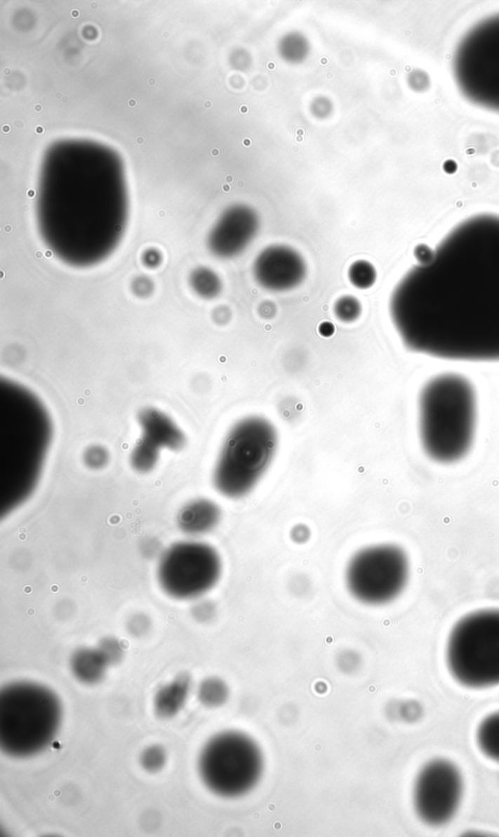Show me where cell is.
<instances>
[{"label": "cell", "mask_w": 499, "mask_h": 837, "mask_svg": "<svg viewBox=\"0 0 499 837\" xmlns=\"http://www.w3.org/2000/svg\"><path fill=\"white\" fill-rule=\"evenodd\" d=\"M242 144L244 145L245 147L249 148L251 147V145H252V140L247 137L243 138Z\"/></svg>", "instance_id": "31"}, {"label": "cell", "mask_w": 499, "mask_h": 837, "mask_svg": "<svg viewBox=\"0 0 499 837\" xmlns=\"http://www.w3.org/2000/svg\"><path fill=\"white\" fill-rule=\"evenodd\" d=\"M228 696L227 684L219 677H208L198 686V701L208 708H220L227 703Z\"/></svg>", "instance_id": "19"}, {"label": "cell", "mask_w": 499, "mask_h": 837, "mask_svg": "<svg viewBox=\"0 0 499 837\" xmlns=\"http://www.w3.org/2000/svg\"><path fill=\"white\" fill-rule=\"evenodd\" d=\"M477 743L486 756L499 762V711L488 715L480 724Z\"/></svg>", "instance_id": "18"}, {"label": "cell", "mask_w": 499, "mask_h": 837, "mask_svg": "<svg viewBox=\"0 0 499 837\" xmlns=\"http://www.w3.org/2000/svg\"><path fill=\"white\" fill-rule=\"evenodd\" d=\"M149 84L150 85H154L155 84H157V80H155L154 79H149Z\"/></svg>", "instance_id": "46"}, {"label": "cell", "mask_w": 499, "mask_h": 837, "mask_svg": "<svg viewBox=\"0 0 499 837\" xmlns=\"http://www.w3.org/2000/svg\"><path fill=\"white\" fill-rule=\"evenodd\" d=\"M222 519V510L214 501L197 498L180 510L178 525L185 535L200 536L212 532Z\"/></svg>", "instance_id": "15"}, {"label": "cell", "mask_w": 499, "mask_h": 837, "mask_svg": "<svg viewBox=\"0 0 499 837\" xmlns=\"http://www.w3.org/2000/svg\"><path fill=\"white\" fill-rule=\"evenodd\" d=\"M327 76H328V77H328V79H333V74H331V72H328V74H327Z\"/></svg>", "instance_id": "50"}, {"label": "cell", "mask_w": 499, "mask_h": 837, "mask_svg": "<svg viewBox=\"0 0 499 837\" xmlns=\"http://www.w3.org/2000/svg\"><path fill=\"white\" fill-rule=\"evenodd\" d=\"M318 332H319L320 335H322V337H330L335 333V327H333L332 323L324 322L318 327Z\"/></svg>", "instance_id": "30"}, {"label": "cell", "mask_w": 499, "mask_h": 837, "mask_svg": "<svg viewBox=\"0 0 499 837\" xmlns=\"http://www.w3.org/2000/svg\"><path fill=\"white\" fill-rule=\"evenodd\" d=\"M204 107L206 108V109H210V108L212 107V102H211V101L205 102Z\"/></svg>", "instance_id": "44"}, {"label": "cell", "mask_w": 499, "mask_h": 837, "mask_svg": "<svg viewBox=\"0 0 499 837\" xmlns=\"http://www.w3.org/2000/svg\"><path fill=\"white\" fill-rule=\"evenodd\" d=\"M97 648L109 666L119 665L124 658V645L119 639L105 637L99 643Z\"/></svg>", "instance_id": "24"}, {"label": "cell", "mask_w": 499, "mask_h": 837, "mask_svg": "<svg viewBox=\"0 0 499 837\" xmlns=\"http://www.w3.org/2000/svg\"><path fill=\"white\" fill-rule=\"evenodd\" d=\"M2 131H4V134H9V132L11 131V127H10L8 124H5L4 126H2Z\"/></svg>", "instance_id": "34"}, {"label": "cell", "mask_w": 499, "mask_h": 837, "mask_svg": "<svg viewBox=\"0 0 499 837\" xmlns=\"http://www.w3.org/2000/svg\"><path fill=\"white\" fill-rule=\"evenodd\" d=\"M92 8H93V9H96V8H97V5H96V4H93V5H92Z\"/></svg>", "instance_id": "53"}, {"label": "cell", "mask_w": 499, "mask_h": 837, "mask_svg": "<svg viewBox=\"0 0 499 837\" xmlns=\"http://www.w3.org/2000/svg\"><path fill=\"white\" fill-rule=\"evenodd\" d=\"M307 273V263L302 255L286 245L265 248L254 263V277L258 284L272 292H285L298 287Z\"/></svg>", "instance_id": "12"}, {"label": "cell", "mask_w": 499, "mask_h": 837, "mask_svg": "<svg viewBox=\"0 0 499 837\" xmlns=\"http://www.w3.org/2000/svg\"><path fill=\"white\" fill-rule=\"evenodd\" d=\"M220 155L219 149H217V148H215V149L212 150V155H214V157H218V155Z\"/></svg>", "instance_id": "40"}, {"label": "cell", "mask_w": 499, "mask_h": 837, "mask_svg": "<svg viewBox=\"0 0 499 837\" xmlns=\"http://www.w3.org/2000/svg\"><path fill=\"white\" fill-rule=\"evenodd\" d=\"M478 413L477 391L465 375L444 372L426 381L418 400V436L426 457L443 465L467 457Z\"/></svg>", "instance_id": "3"}, {"label": "cell", "mask_w": 499, "mask_h": 837, "mask_svg": "<svg viewBox=\"0 0 499 837\" xmlns=\"http://www.w3.org/2000/svg\"><path fill=\"white\" fill-rule=\"evenodd\" d=\"M128 105H129V107H131V108L136 107L137 106L136 99H130L129 102H128Z\"/></svg>", "instance_id": "37"}, {"label": "cell", "mask_w": 499, "mask_h": 837, "mask_svg": "<svg viewBox=\"0 0 499 837\" xmlns=\"http://www.w3.org/2000/svg\"><path fill=\"white\" fill-rule=\"evenodd\" d=\"M62 722V704L48 687L16 681L0 691V748L14 758H29L48 748Z\"/></svg>", "instance_id": "4"}, {"label": "cell", "mask_w": 499, "mask_h": 837, "mask_svg": "<svg viewBox=\"0 0 499 837\" xmlns=\"http://www.w3.org/2000/svg\"><path fill=\"white\" fill-rule=\"evenodd\" d=\"M62 102H64V103H67V97H64V98H62Z\"/></svg>", "instance_id": "51"}, {"label": "cell", "mask_w": 499, "mask_h": 837, "mask_svg": "<svg viewBox=\"0 0 499 837\" xmlns=\"http://www.w3.org/2000/svg\"><path fill=\"white\" fill-rule=\"evenodd\" d=\"M42 110H44V108H42L41 105H39V104L35 105V106H34L35 112H42Z\"/></svg>", "instance_id": "39"}, {"label": "cell", "mask_w": 499, "mask_h": 837, "mask_svg": "<svg viewBox=\"0 0 499 837\" xmlns=\"http://www.w3.org/2000/svg\"><path fill=\"white\" fill-rule=\"evenodd\" d=\"M239 112H242V114H246V112H249V108L246 106V105H243V106L240 107Z\"/></svg>", "instance_id": "36"}, {"label": "cell", "mask_w": 499, "mask_h": 837, "mask_svg": "<svg viewBox=\"0 0 499 837\" xmlns=\"http://www.w3.org/2000/svg\"><path fill=\"white\" fill-rule=\"evenodd\" d=\"M222 573V559L213 546L201 541H180L162 553L157 580L164 593L175 600H198L217 585Z\"/></svg>", "instance_id": "10"}, {"label": "cell", "mask_w": 499, "mask_h": 837, "mask_svg": "<svg viewBox=\"0 0 499 837\" xmlns=\"http://www.w3.org/2000/svg\"><path fill=\"white\" fill-rule=\"evenodd\" d=\"M295 134H297V136H305V129H302V127H300V129H298L297 131H295Z\"/></svg>", "instance_id": "33"}, {"label": "cell", "mask_w": 499, "mask_h": 837, "mask_svg": "<svg viewBox=\"0 0 499 837\" xmlns=\"http://www.w3.org/2000/svg\"><path fill=\"white\" fill-rule=\"evenodd\" d=\"M109 666L98 648L77 649L70 658L72 675L84 685L102 682Z\"/></svg>", "instance_id": "17"}, {"label": "cell", "mask_w": 499, "mask_h": 837, "mask_svg": "<svg viewBox=\"0 0 499 837\" xmlns=\"http://www.w3.org/2000/svg\"><path fill=\"white\" fill-rule=\"evenodd\" d=\"M224 190H225V192H228V190H229V187H228V186H225V187H224Z\"/></svg>", "instance_id": "52"}, {"label": "cell", "mask_w": 499, "mask_h": 837, "mask_svg": "<svg viewBox=\"0 0 499 837\" xmlns=\"http://www.w3.org/2000/svg\"><path fill=\"white\" fill-rule=\"evenodd\" d=\"M197 292L202 297L211 298L219 294L220 292V280L217 275L210 270H201L197 275Z\"/></svg>", "instance_id": "25"}, {"label": "cell", "mask_w": 499, "mask_h": 837, "mask_svg": "<svg viewBox=\"0 0 499 837\" xmlns=\"http://www.w3.org/2000/svg\"><path fill=\"white\" fill-rule=\"evenodd\" d=\"M335 317L343 323H353L359 319L362 306L357 298L345 295L338 298L333 306Z\"/></svg>", "instance_id": "23"}, {"label": "cell", "mask_w": 499, "mask_h": 837, "mask_svg": "<svg viewBox=\"0 0 499 837\" xmlns=\"http://www.w3.org/2000/svg\"><path fill=\"white\" fill-rule=\"evenodd\" d=\"M277 446V430L267 418L251 415L238 421L228 432L215 462V490L228 498L252 492L270 469Z\"/></svg>", "instance_id": "5"}, {"label": "cell", "mask_w": 499, "mask_h": 837, "mask_svg": "<svg viewBox=\"0 0 499 837\" xmlns=\"http://www.w3.org/2000/svg\"><path fill=\"white\" fill-rule=\"evenodd\" d=\"M62 98H64V97H62V94L61 93V92H57V93L55 94V99L62 100Z\"/></svg>", "instance_id": "41"}, {"label": "cell", "mask_w": 499, "mask_h": 837, "mask_svg": "<svg viewBox=\"0 0 499 837\" xmlns=\"http://www.w3.org/2000/svg\"><path fill=\"white\" fill-rule=\"evenodd\" d=\"M348 279L355 287L368 290L373 287L377 280V271L370 262L358 260L348 270Z\"/></svg>", "instance_id": "21"}, {"label": "cell", "mask_w": 499, "mask_h": 837, "mask_svg": "<svg viewBox=\"0 0 499 837\" xmlns=\"http://www.w3.org/2000/svg\"><path fill=\"white\" fill-rule=\"evenodd\" d=\"M320 63H321V65H327L328 63V58H326V57L322 58V59H321Z\"/></svg>", "instance_id": "43"}, {"label": "cell", "mask_w": 499, "mask_h": 837, "mask_svg": "<svg viewBox=\"0 0 499 837\" xmlns=\"http://www.w3.org/2000/svg\"><path fill=\"white\" fill-rule=\"evenodd\" d=\"M34 195H35V192L34 190H29V197H34Z\"/></svg>", "instance_id": "48"}, {"label": "cell", "mask_w": 499, "mask_h": 837, "mask_svg": "<svg viewBox=\"0 0 499 837\" xmlns=\"http://www.w3.org/2000/svg\"><path fill=\"white\" fill-rule=\"evenodd\" d=\"M142 437L158 448L178 452L184 448L187 438L169 415L155 408H145L138 415Z\"/></svg>", "instance_id": "14"}, {"label": "cell", "mask_w": 499, "mask_h": 837, "mask_svg": "<svg viewBox=\"0 0 499 837\" xmlns=\"http://www.w3.org/2000/svg\"><path fill=\"white\" fill-rule=\"evenodd\" d=\"M267 69L270 70V71H273V70L275 69V63L274 62L268 63Z\"/></svg>", "instance_id": "38"}, {"label": "cell", "mask_w": 499, "mask_h": 837, "mask_svg": "<svg viewBox=\"0 0 499 837\" xmlns=\"http://www.w3.org/2000/svg\"><path fill=\"white\" fill-rule=\"evenodd\" d=\"M4 72L5 74H6V76H9L10 72H11V71H10V69H7V67H6V69H4Z\"/></svg>", "instance_id": "47"}, {"label": "cell", "mask_w": 499, "mask_h": 837, "mask_svg": "<svg viewBox=\"0 0 499 837\" xmlns=\"http://www.w3.org/2000/svg\"><path fill=\"white\" fill-rule=\"evenodd\" d=\"M391 320L412 352L499 362V216L460 223L396 285Z\"/></svg>", "instance_id": "1"}, {"label": "cell", "mask_w": 499, "mask_h": 837, "mask_svg": "<svg viewBox=\"0 0 499 837\" xmlns=\"http://www.w3.org/2000/svg\"><path fill=\"white\" fill-rule=\"evenodd\" d=\"M453 677L468 688L499 685V610H481L453 626L447 646Z\"/></svg>", "instance_id": "7"}, {"label": "cell", "mask_w": 499, "mask_h": 837, "mask_svg": "<svg viewBox=\"0 0 499 837\" xmlns=\"http://www.w3.org/2000/svg\"><path fill=\"white\" fill-rule=\"evenodd\" d=\"M137 143H138V144H139V145H142V144H144V143H145V139H144V138H142V137H138V138H137Z\"/></svg>", "instance_id": "42"}, {"label": "cell", "mask_w": 499, "mask_h": 837, "mask_svg": "<svg viewBox=\"0 0 499 837\" xmlns=\"http://www.w3.org/2000/svg\"><path fill=\"white\" fill-rule=\"evenodd\" d=\"M140 763L142 769L147 773H158L164 768L167 763L166 749L159 744H152L142 751L140 756Z\"/></svg>", "instance_id": "22"}, {"label": "cell", "mask_w": 499, "mask_h": 837, "mask_svg": "<svg viewBox=\"0 0 499 837\" xmlns=\"http://www.w3.org/2000/svg\"><path fill=\"white\" fill-rule=\"evenodd\" d=\"M255 232L257 225L252 218L238 216L228 219L211 235V250L219 257H237L254 240Z\"/></svg>", "instance_id": "13"}, {"label": "cell", "mask_w": 499, "mask_h": 837, "mask_svg": "<svg viewBox=\"0 0 499 837\" xmlns=\"http://www.w3.org/2000/svg\"><path fill=\"white\" fill-rule=\"evenodd\" d=\"M197 769L211 793L222 798H238L251 793L260 783L265 759L260 746L247 734L224 731L203 746Z\"/></svg>", "instance_id": "6"}, {"label": "cell", "mask_w": 499, "mask_h": 837, "mask_svg": "<svg viewBox=\"0 0 499 837\" xmlns=\"http://www.w3.org/2000/svg\"><path fill=\"white\" fill-rule=\"evenodd\" d=\"M338 666L342 673H354L359 668L361 663L360 656L354 651L346 650L342 651L338 656Z\"/></svg>", "instance_id": "26"}, {"label": "cell", "mask_w": 499, "mask_h": 837, "mask_svg": "<svg viewBox=\"0 0 499 837\" xmlns=\"http://www.w3.org/2000/svg\"><path fill=\"white\" fill-rule=\"evenodd\" d=\"M160 448L145 438H140L139 442L133 448L130 462L135 471L140 474L152 472L157 467L160 458Z\"/></svg>", "instance_id": "20"}, {"label": "cell", "mask_w": 499, "mask_h": 837, "mask_svg": "<svg viewBox=\"0 0 499 837\" xmlns=\"http://www.w3.org/2000/svg\"><path fill=\"white\" fill-rule=\"evenodd\" d=\"M52 440L48 413L31 391L0 384V516L16 510L34 492Z\"/></svg>", "instance_id": "2"}, {"label": "cell", "mask_w": 499, "mask_h": 837, "mask_svg": "<svg viewBox=\"0 0 499 837\" xmlns=\"http://www.w3.org/2000/svg\"><path fill=\"white\" fill-rule=\"evenodd\" d=\"M150 625L152 623L147 616L138 614V615L133 616L128 621V631L135 637H142L149 632Z\"/></svg>", "instance_id": "28"}, {"label": "cell", "mask_w": 499, "mask_h": 837, "mask_svg": "<svg viewBox=\"0 0 499 837\" xmlns=\"http://www.w3.org/2000/svg\"><path fill=\"white\" fill-rule=\"evenodd\" d=\"M227 180L228 182H232L233 178L232 176H227Z\"/></svg>", "instance_id": "49"}, {"label": "cell", "mask_w": 499, "mask_h": 837, "mask_svg": "<svg viewBox=\"0 0 499 837\" xmlns=\"http://www.w3.org/2000/svg\"><path fill=\"white\" fill-rule=\"evenodd\" d=\"M192 690V679L187 674H179L177 677L160 687L154 699V709L157 716L162 719L175 718L185 708Z\"/></svg>", "instance_id": "16"}, {"label": "cell", "mask_w": 499, "mask_h": 837, "mask_svg": "<svg viewBox=\"0 0 499 837\" xmlns=\"http://www.w3.org/2000/svg\"><path fill=\"white\" fill-rule=\"evenodd\" d=\"M215 614V606L208 601H203L197 604L192 609V615L195 620L200 623H207L214 618Z\"/></svg>", "instance_id": "29"}, {"label": "cell", "mask_w": 499, "mask_h": 837, "mask_svg": "<svg viewBox=\"0 0 499 837\" xmlns=\"http://www.w3.org/2000/svg\"><path fill=\"white\" fill-rule=\"evenodd\" d=\"M455 70L469 99L499 112V15L481 22L461 40Z\"/></svg>", "instance_id": "8"}, {"label": "cell", "mask_w": 499, "mask_h": 837, "mask_svg": "<svg viewBox=\"0 0 499 837\" xmlns=\"http://www.w3.org/2000/svg\"><path fill=\"white\" fill-rule=\"evenodd\" d=\"M109 455L102 447H91L85 453V463L93 469H99L107 465Z\"/></svg>", "instance_id": "27"}, {"label": "cell", "mask_w": 499, "mask_h": 837, "mask_svg": "<svg viewBox=\"0 0 499 837\" xmlns=\"http://www.w3.org/2000/svg\"><path fill=\"white\" fill-rule=\"evenodd\" d=\"M79 15H80V12L79 11V10H76V9L72 10V18H79Z\"/></svg>", "instance_id": "35"}, {"label": "cell", "mask_w": 499, "mask_h": 837, "mask_svg": "<svg viewBox=\"0 0 499 837\" xmlns=\"http://www.w3.org/2000/svg\"><path fill=\"white\" fill-rule=\"evenodd\" d=\"M463 793L460 772L453 763L436 759L426 764L415 783L413 805L421 821L443 826L455 817Z\"/></svg>", "instance_id": "11"}, {"label": "cell", "mask_w": 499, "mask_h": 837, "mask_svg": "<svg viewBox=\"0 0 499 837\" xmlns=\"http://www.w3.org/2000/svg\"><path fill=\"white\" fill-rule=\"evenodd\" d=\"M410 576L407 553L394 545L368 546L355 553L345 571L351 595L368 606L385 605L403 592Z\"/></svg>", "instance_id": "9"}, {"label": "cell", "mask_w": 499, "mask_h": 837, "mask_svg": "<svg viewBox=\"0 0 499 837\" xmlns=\"http://www.w3.org/2000/svg\"><path fill=\"white\" fill-rule=\"evenodd\" d=\"M44 132H45L44 127L41 126V125H39V126L35 127V134H44Z\"/></svg>", "instance_id": "32"}, {"label": "cell", "mask_w": 499, "mask_h": 837, "mask_svg": "<svg viewBox=\"0 0 499 837\" xmlns=\"http://www.w3.org/2000/svg\"><path fill=\"white\" fill-rule=\"evenodd\" d=\"M295 142L300 143V142L303 141V137L302 136H297V137H295Z\"/></svg>", "instance_id": "45"}]
</instances>
